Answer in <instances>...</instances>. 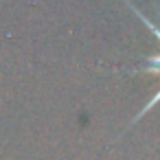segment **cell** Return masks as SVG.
<instances>
[{
    "instance_id": "1",
    "label": "cell",
    "mask_w": 160,
    "mask_h": 160,
    "mask_svg": "<svg viewBox=\"0 0 160 160\" xmlns=\"http://www.w3.org/2000/svg\"><path fill=\"white\" fill-rule=\"evenodd\" d=\"M125 5H127V7H129V9H132V11H134V13H136V16H138V18H140V20L145 22V24H147V27H149V31H151V33H153V35H156V38L160 40V29H158V27H156V24H153V22H151V20H149L147 16H142V13H140V11H138V9H136V7H134L132 2H129V0H125ZM158 68H160V55H158V57H149V59H147V64L138 66L136 70H147V72H156Z\"/></svg>"
}]
</instances>
